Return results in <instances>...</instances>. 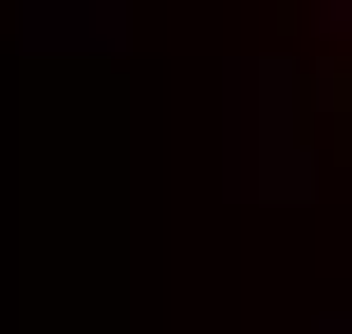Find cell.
<instances>
[{"label": "cell", "instance_id": "6da1fadb", "mask_svg": "<svg viewBox=\"0 0 352 334\" xmlns=\"http://www.w3.org/2000/svg\"><path fill=\"white\" fill-rule=\"evenodd\" d=\"M223 186H241V205H297V186H316V93H297V56H223Z\"/></svg>", "mask_w": 352, "mask_h": 334}, {"label": "cell", "instance_id": "3957f363", "mask_svg": "<svg viewBox=\"0 0 352 334\" xmlns=\"http://www.w3.org/2000/svg\"><path fill=\"white\" fill-rule=\"evenodd\" d=\"M316 37H334V56H352V0H316Z\"/></svg>", "mask_w": 352, "mask_h": 334}, {"label": "cell", "instance_id": "7a4b0ae2", "mask_svg": "<svg viewBox=\"0 0 352 334\" xmlns=\"http://www.w3.org/2000/svg\"><path fill=\"white\" fill-rule=\"evenodd\" d=\"M111 56H130V0H19V74H37V112L111 93Z\"/></svg>", "mask_w": 352, "mask_h": 334}]
</instances>
